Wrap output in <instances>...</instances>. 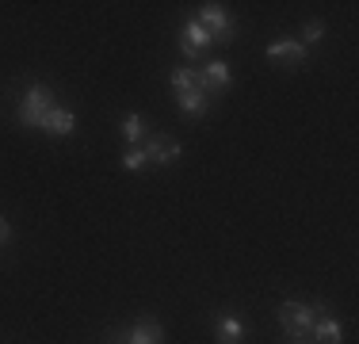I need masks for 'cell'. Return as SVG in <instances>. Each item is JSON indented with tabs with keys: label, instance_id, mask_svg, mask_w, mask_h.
<instances>
[{
	"label": "cell",
	"instance_id": "8fae6325",
	"mask_svg": "<svg viewBox=\"0 0 359 344\" xmlns=\"http://www.w3.org/2000/svg\"><path fill=\"white\" fill-rule=\"evenodd\" d=\"M176 103H180V111H184V115H191V119L207 115V107H210L207 92H199V88H191V92H180V96H176Z\"/></svg>",
	"mask_w": 359,
	"mask_h": 344
},
{
	"label": "cell",
	"instance_id": "e0dca14e",
	"mask_svg": "<svg viewBox=\"0 0 359 344\" xmlns=\"http://www.w3.org/2000/svg\"><path fill=\"white\" fill-rule=\"evenodd\" d=\"M8 237H12V226H8V218H0V245H8Z\"/></svg>",
	"mask_w": 359,
	"mask_h": 344
},
{
	"label": "cell",
	"instance_id": "9a60e30c",
	"mask_svg": "<svg viewBox=\"0 0 359 344\" xmlns=\"http://www.w3.org/2000/svg\"><path fill=\"white\" fill-rule=\"evenodd\" d=\"M321 34H325V23H321V20H310V23L302 27V39H298V42H302V46L310 50V42H318Z\"/></svg>",
	"mask_w": 359,
	"mask_h": 344
},
{
	"label": "cell",
	"instance_id": "ba28073f",
	"mask_svg": "<svg viewBox=\"0 0 359 344\" xmlns=\"http://www.w3.org/2000/svg\"><path fill=\"white\" fill-rule=\"evenodd\" d=\"M268 58L271 62H287V65H302L306 58H310V50H306L298 39H276L268 46Z\"/></svg>",
	"mask_w": 359,
	"mask_h": 344
},
{
	"label": "cell",
	"instance_id": "5bb4252c",
	"mask_svg": "<svg viewBox=\"0 0 359 344\" xmlns=\"http://www.w3.org/2000/svg\"><path fill=\"white\" fill-rule=\"evenodd\" d=\"M172 88H176V96L180 92H191V88H199V84H195V69H172Z\"/></svg>",
	"mask_w": 359,
	"mask_h": 344
},
{
	"label": "cell",
	"instance_id": "7c38bea8",
	"mask_svg": "<svg viewBox=\"0 0 359 344\" xmlns=\"http://www.w3.org/2000/svg\"><path fill=\"white\" fill-rule=\"evenodd\" d=\"M161 337H165V329H161L153 317H145V322H138L130 329V337H126V344H161Z\"/></svg>",
	"mask_w": 359,
	"mask_h": 344
},
{
	"label": "cell",
	"instance_id": "ac0fdd59",
	"mask_svg": "<svg viewBox=\"0 0 359 344\" xmlns=\"http://www.w3.org/2000/svg\"><path fill=\"white\" fill-rule=\"evenodd\" d=\"M294 344H306V340H294Z\"/></svg>",
	"mask_w": 359,
	"mask_h": 344
},
{
	"label": "cell",
	"instance_id": "52a82bcc",
	"mask_svg": "<svg viewBox=\"0 0 359 344\" xmlns=\"http://www.w3.org/2000/svg\"><path fill=\"white\" fill-rule=\"evenodd\" d=\"M229 65L226 62H207L203 65V73H195V84H199V92H222L229 88Z\"/></svg>",
	"mask_w": 359,
	"mask_h": 344
},
{
	"label": "cell",
	"instance_id": "2e32d148",
	"mask_svg": "<svg viewBox=\"0 0 359 344\" xmlns=\"http://www.w3.org/2000/svg\"><path fill=\"white\" fill-rule=\"evenodd\" d=\"M145 165H149V161H145L142 145H138V150H130V153H123V168H126V172H142Z\"/></svg>",
	"mask_w": 359,
	"mask_h": 344
},
{
	"label": "cell",
	"instance_id": "30bf717a",
	"mask_svg": "<svg viewBox=\"0 0 359 344\" xmlns=\"http://www.w3.org/2000/svg\"><path fill=\"white\" fill-rule=\"evenodd\" d=\"M245 337H249V325L241 317H233V314L218 317V344H241Z\"/></svg>",
	"mask_w": 359,
	"mask_h": 344
},
{
	"label": "cell",
	"instance_id": "277c9868",
	"mask_svg": "<svg viewBox=\"0 0 359 344\" xmlns=\"http://www.w3.org/2000/svg\"><path fill=\"white\" fill-rule=\"evenodd\" d=\"M142 153H145V161H153V165H176L180 161V142L168 138V134H153L149 142L142 145Z\"/></svg>",
	"mask_w": 359,
	"mask_h": 344
},
{
	"label": "cell",
	"instance_id": "4fadbf2b",
	"mask_svg": "<svg viewBox=\"0 0 359 344\" xmlns=\"http://www.w3.org/2000/svg\"><path fill=\"white\" fill-rule=\"evenodd\" d=\"M123 138L126 142H142L145 138V119L138 115V111H130V115L123 119Z\"/></svg>",
	"mask_w": 359,
	"mask_h": 344
},
{
	"label": "cell",
	"instance_id": "6da1fadb",
	"mask_svg": "<svg viewBox=\"0 0 359 344\" xmlns=\"http://www.w3.org/2000/svg\"><path fill=\"white\" fill-rule=\"evenodd\" d=\"M50 111H54V92H50L46 84H31V88L23 92V100H20V123L42 131V123H46Z\"/></svg>",
	"mask_w": 359,
	"mask_h": 344
},
{
	"label": "cell",
	"instance_id": "9c48e42d",
	"mask_svg": "<svg viewBox=\"0 0 359 344\" xmlns=\"http://www.w3.org/2000/svg\"><path fill=\"white\" fill-rule=\"evenodd\" d=\"M42 131L46 134H54V138H69L73 131H76V115L69 107H54L46 115V123H42Z\"/></svg>",
	"mask_w": 359,
	"mask_h": 344
},
{
	"label": "cell",
	"instance_id": "8992f818",
	"mask_svg": "<svg viewBox=\"0 0 359 344\" xmlns=\"http://www.w3.org/2000/svg\"><path fill=\"white\" fill-rule=\"evenodd\" d=\"M207 46H210V34L203 31V23L199 20H187L184 31H180V50H184V58H199Z\"/></svg>",
	"mask_w": 359,
	"mask_h": 344
},
{
	"label": "cell",
	"instance_id": "7a4b0ae2",
	"mask_svg": "<svg viewBox=\"0 0 359 344\" xmlns=\"http://www.w3.org/2000/svg\"><path fill=\"white\" fill-rule=\"evenodd\" d=\"M313 322H318V310L306 306V303H283L279 306V325L290 333V337H306V333L313 329Z\"/></svg>",
	"mask_w": 359,
	"mask_h": 344
},
{
	"label": "cell",
	"instance_id": "5b68a950",
	"mask_svg": "<svg viewBox=\"0 0 359 344\" xmlns=\"http://www.w3.org/2000/svg\"><path fill=\"white\" fill-rule=\"evenodd\" d=\"M313 310H318V322H313V340H318V344H340V340H344V325H340L337 322V317H332L329 314V306H313Z\"/></svg>",
	"mask_w": 359,
	"mask_h": 344
},
{
	"label": "cell",
	"instance_id": "3957f363",
	"mask_svg": "<svg viewBox=\"0 0 359 344\" xmlns=\"http://www.w3.org/2000/svg\"><path fill=\"white\" fill-rule=\"evenodd\" d=\"M195 20L203 23V31L210 34V42H229L233 39V20H229V12L222 4H203Z\"/></svg>",
	"mask_w": 359,
	"mask_h": 344
}]
</instances>
